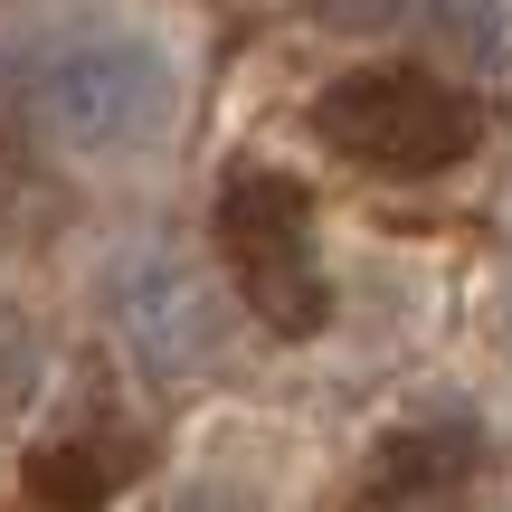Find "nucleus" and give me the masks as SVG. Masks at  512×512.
Masks as SVG:
<instances>
[{
	"instance_id": "f257e3e1",
	"label": "nucleus",
	"mask_w": 512,
	"mask_h": 512,
	"mask_svg": "<svg viewBox=\"0 0 512 512\" xmlns=\"http://www.w3.org/2000/svg\"><path fill=\"white\" fill-rule=\"evenodd\" d=\"M304 124L323 133V152H342L361 171L427 181L484 143V95L437 67H342L332 86H313Z\"/></svg>"
},
{
	"instance_id": "f03ea898",
	"label": "nucleus",
	"mask_w": 512,
	"mask_h": 512,
	"mask_svg": "<svg viewBox=\"0 0 512 512\" xmlns=\"http://www.w3.org/2000/svg\"><path fill=\"white\" fill-rule=\"evenodd\" d=\"M219 266L275 342H313L332 323V275L313 238V190L275 162H238L219 190Z\"/></svg>"
},
{
	"instance_id": "7ed1b4c3",
	"label": "nucleus",
	"mask_w": 512,
	"mask_h": 512,
	"mask_svg": "<svg viewBox=\"0 0 512 512\" xmlns=\"http://www.w3.org/2000/svg\"><path fill=\"white\" fill-rule=\"evenodd\" d=\"M171 57L143 38H67L29 57V114L67 152H152L171 133Z\"/></svg>"
},
{
	"instance_id": "20e7f679",
	"label": "nucleus",
	"mask_w": 512,
	"mask_h": 512,
	"mask_svg": "<svg viewBox=\"0 0 512 512\" xmlns=\"http://www.w3.org/2000/svg\"><path fill=\"white\" fill-rule=\"evenodd\" d=\"M105 304H114V332H124V351H133L143 380H162V389L219 380V361H228V304H219V285H209L190 256H171V247L124 256L114 285H105Z\"/></svg>"
},
{
	"instance_id": "39448f33",
	"label": "nucleus",
	"mask_w": 512,
	"mask_h": 512,
	"mask_svg": "<svg viewBox=\"0 0 512 512\" xmlns=\"http://www.w3.org/2000/svg\"><path fill=\"white\" fill-rule=\"evenodd\" d=\"M475 465H484V427L465 418V408H437V418H408V427H389V437L370 446L361 503H437V494H456Z\"/></svg>"
},
{
	"instance_id": "423d86ee",
	"label": "nucleus",
	"mask_w": 512,
	"mask_h": 512,
	"mask_svg": "<svg viewBox=\"0 0 512 512\" xmlns=\"http://www.w3.org/2000/svg\"><path fill=\"white\" fill-rule=\"evenodd\" d=\"M19 475H29V503H48V512H105L143 475V446L95 427V418H76V427H57V437H38Z\"/></svg>"
},
{
	"instance_id": "0eeeda50",
	"label": "nucleus",
	"mask_w": 512,
	"mask_h": 512,
	"mask_svg": "<svg viewBox=\"0 0 512 512\" xmlns=\"http://www.w3.org/2000/svg\"><path fill=\"white\" fill-rule=\"evenodd\" d=\"M408 29L437 38L465 76H503L512 67V0H408Z\"/></svg>"
},
{
	"instance_id": "6e6552de",
	"label": "nucleus",
	"mask_w": 512,
	"mask_h": 512,
	"mask_svg": "<svg viewBox=\"0 0 512 512\" xmlns=\"http://www.w3.org/2000/svg\"><path fill=\"white\" fill-rule=\"evenodd\" d=\"M38 389H48V342H38V323L19 304H0V446H10V427L29 418Z\"/></svg>"
},
{
	"instance_id": "1a4fd4ad",
	"label": "nucleus",
	"mask_w": 512,
	"mask_h": 512,
	"mask_svg": "<svg viewBox=\"0 0 512 512\" xmlns=\"http://www.w3.org/2000/svg\"><path fill=\"white\" fill-rule=\"evenodd\" d=\"M304 19L342 38H380V29H408V0H304Z\"/></svg>"
},
{
	"instance_id": "9d476101",
	"label": "nucleus",
	"mask_w": 512,
	"mask_h": 512,
	"mask_svg": "<svg viewBox=\"0 0 512 512\" xmlns=\"http://www.w3.org/2000/svg\"><path fill=\"white\" fill-rule=\"evenodd\" d=\"M19 200H29V133L0 114V219H19Z\"/></svg>"
},
{
	"instance_id": "9b49d317",
	"label": "nucleus",
	"mask_w": 512,
	"mask_h": 512,
	"mask_svg": "<svg viewBox=\"0 0 512 512\" xmlns=\"http://www.w3.org/2000/svg\"><path fill=\"white\" fill-rule=\"evenodd\" d=\"M370 512H408V503H370Z\"/></svg>"
}]
</instances>
